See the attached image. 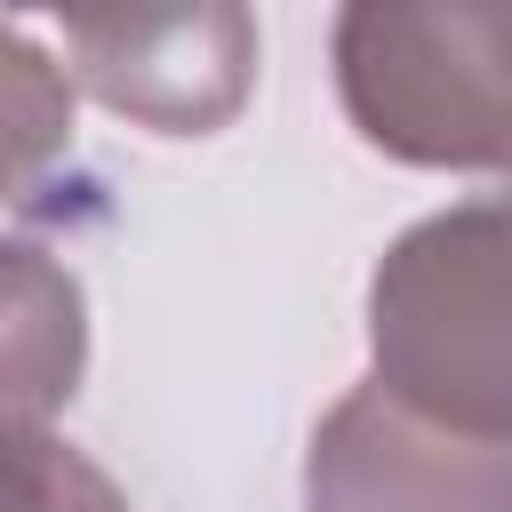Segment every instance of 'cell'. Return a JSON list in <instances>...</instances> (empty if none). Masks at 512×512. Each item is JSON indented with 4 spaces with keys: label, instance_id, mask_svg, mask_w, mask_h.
<instances>
[{
    "label": "cell",
    "instance_id": "5b68a950",
    "mask_svg": "<svg viewBox=\"0 0 512 512\" xmlns=\"http://www.w3.org/2000/svg\"><path fill=\"white\" fill-rule=\"evenodd\" d=\"M88 368V296L40 240H0V440L56 432Z\"/></svg>",
    "mask_w": 512,
    "mask_h": 512
},
{
    "label": "cell",
    "instance_id": "6da1fadb",
    "mask_svg": "<svg viewBox=\"0 0 512 512\" xmlns=\"http://www.w3.org/2000/svg\"><path fill=\"white\" fill-rule=\"evenodd\" d=\"M368 360L416 416L512 440V184L416 216L376 256Z\"/></svg>",
    "mask_w": 512,
    "mask_h": 512
},
{
    "label": "cell",
    "instance_id": "8992f818",
    "mask_svg": "<svg viewBox=\"0 0 512 512\" xmlns=\"http://www.w3.org/2000/svg\"><path fill=\"white\" fill-rule=\"evenodd\" d=\"M72 152V72L16 16H0V208Z\"/></svg>",
    "mask_w": 512,
    "mask_h": 512
},
{
    "label": "cell",
    "instance_id": "277c9868",
    "mask_svg": "<svg viewBox=\"0 0 512 512\" xmlns=\"http://www.w3.org/2000/svg\"><path fill=\"white\" fill-rule=\"evenodd\" d=\"M64 72L104 112L152 136H216L256 88L248 8H168V16H64Z\"/></svg>",
    "mask_w": 512,
    "mask_h": 512
},
{
    "label": "cell",
    "instance_id": "3957f363",
    "mask_svg": "<svg viewBox=\"0 0 512 512\" xmlns=\"http://www.w3.org/2000/svg\"><path fill=\"white\" fill-rule=\"evenodd\" d=\"M304 512H512V440L448 432L368 376L312 424Z\"/></svg>",
    "mask_w": 512,
    "mask_h": 512
},
{
    "label": "cell",
    "instance_id": "52a82bcc",
    "mask_svg": "<svg viewBox=\"0 0 512 512\" xmlns=\"http://www.w3.org/2000/svg\"><path fill=\"white\" fill-rule=\"evenodd\" d=\"M0 512H136V504L64 432H8L0 440Z\"/></svg>",
    "mask_w": 512,
    "mask_h": 512
},
{
    "label": "cell",
    "instance_id": "7a4b0ae2",
    "mask_svg": "<svg viewBox=\"0 0 512 512\" xmlns=\"http://www.w3.org/2000/svg\"><path fill=\"white\" fill-rule=\"evenodd\" d=\"M328 56L368 152L440 176H512V0H352Z\"/></svg>",
    "mask_w": 512,
    "mask_h": 512
}]
</instances>
